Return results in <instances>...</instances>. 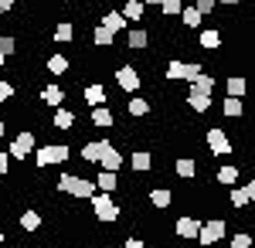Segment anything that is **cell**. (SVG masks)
Here are the masks:
<instances>
[{
	"instance_id": "13",
	"label": "cell",
	"mask_w": 255,
	"mask_h": 248,
	"mask_svg": "<svg viewBox=\"0 0 255 248\" xmlns=\"http://www.w3.org/2000/svg\"><path fill=\"white\" fill-rule=\"evenodd\" d=\"M65 89H61V85H44V89H41V102H44V106H48V109H58V106H65Z\"/></svg>"
},
{
	"instance_id": "42",
	"label": "cell",
	"mask_w": 255,
	"mask_h": 248,
	"mask_svg": "<svg viewBox=\"0 0 255 248\" xmlns=\"http://www.w3.org/2000/svg\"><path fill=\"white\" fill-rule=\"evenodd\" d=\"M123 248H146V242H143V238H126Z\"/></svg>"
},
{
	"instance_id": "34",
	"label": "cell",
	"mask_w": 255,
	"mask_h": 248,
	"mask_svg": "<svg viewBox=\"0 0 255 248\" xmlns=\"http://www.w3.org/2000/svg\"><path fill=\"white\" fill-rule=\"evenodd\" d=\"M41 225H44V221H41L38 211H24V214H20V228L24 231H38Z\"/></svg>"
},
{
	"instance_id": "24",
	"label": "cell",
	"mask_w": 255,
	"mask_h": 248,
	"mask_svg": "<svg viewBox=\"0 0 255 248\" xmlns=\"http://www.w3.org/2000/svg\"><path fill=\"white\" fill-rule=\"evenodd\" d=\"M44 68H48V75H55V78L68 75V58L65 55H51L48 61H44Z\"/></svg>"
},
{
	"instance_id": "45",
	"label": "cell",
	"mask_w": 255,
	"mask_h": 248,
	"mask_svg": "<svg viewBox=\"0 0 255 248\" xmlns=\"http://www.w3.org/2000/svg\"><path fill=\"white\" fill-rule=\"evenodd\" d=\"M143 3H146V7H160L163 0H143Z\"/></svg>"
},
{
	"instance_id": "12",
	"label": "cell",
	"mask_w": 255,
	"mask_h": 248,
	"mask_svg": "<svg viewBox=\"0 0 255 248\" xmlns=\"http://www.w3.org/2000/svg\"><path fill=\"white\" fill-rule=\"evenodd\" d=\"M51 126L61 129V133H72V129H75V113H72V109H65V106H58L55 116H51Z\"/></svg>"
},
{
	"instance_id": "33",
	"label": "cell",
	"mask_w": 255,
	"mask_h": 248,
	"mask_svg": "<svg viewBox=\"0 0 255 248\" xmlns=\"http://www.w3.org/2000/svg\"><path fill=\"white\" fill-rule=\"evenodd\" d=\"M126 109H129V116H136V119H139V116L150 113V102H146L143 96H133L129 102H126Z\"/></svg>"
},
{
	"instance_id": "50",
	"label": "cell",
	"mask_w": 255,
	"mask_h": 248,
	"mask_svg": "<svg viewBox=\"0 0 255 248\" xmlns=\"http://www.w3.org/2000/svg\"><path fill=\"white\" fill-rule=\"evenodd\" d=\"M58 3H65V0H58Z\"/></svg>"
},
{
	"instance_id": "40",
	"label": "cell",
	"mask_w": 255,
	"mask_h": 248,
	"mask_svg": "<svg viewBox=\"0 0 255 248\" xmlns=\"http://www.w3.org/2000/svg\"><path fill=\"white\" fill-rule=\"evenodd\" d=\"M7 170H10V153H7V150H0V180L7 177Z\"/></svg>"
},
{
	"instance_id": "7",
	"label": "cell",
	"mask_w": 255,
	"mask_h": 248,
	"mask_svg": "<svg viewBox=\"0 0 255 248\" xmlns=\"http://www.w3.org/2000/svg\"><path fill=\"white\" fill-rule=\"evenodd\" d=\"M92 211H96V218L99 221H119V204L113 201V194H96L92 197Z\"/></svg>"
},
{
	"instance_id": "35",
	"label": "cell",
	"mask_w": 255,
	"mask_h": 248,
	"mask_svg": "<svg viewBox=\"0 0 255 248\" xmlns=\"http://www.w3.org/2000/svg\"><path fill=\"white\" fill-rule=\"evenodd\" d=\"M228 201H232V208H249V191L245 187H232V194H228Z\"/></svg>"
},
{
	"instance_id": "2",
	"label": "cell",
	"mask_w": 255,
	"mask_h": 248,
	"mask_svg": "<svg viewBox=\"0 0 255 248\" xmlns=\"http://www.w3.org/2000/svg\"><path fill=\"white\" fill-rule=\"evenodd\" d=\"M201 72H204V65H197V61H180V58H170L167 68H163L167 82H194Z\"/></svg>"
},
{
	"instance_id": "32",
	"label": "cell",
	"mask_w": 255,
	"mask_h": 248,
	"mask_svg": "<svg viewBox=\"0 0 255 248\" xmlns=\"http://www.w3.org/2000/svg\"><path fill=\"white\" fill-rule=\"evenodd\" d=\"M187 106H191L194 113H208V109H211V96H204V92H191V96H187Z\"/></svg>"
},
{
	"instance_id": "10",
	"label": "cell",
	"mask_w": 255,
	"mask_h": 248,
	"mask_svg": "<svg viewBox=\"0 0 255 248\" xmlns=\"http://www.w3.org/2000/svg\"><path fill=\"white\" fill-rule=\"evenodd\" d=\"M106 146H109V139H92V143H82V160L85 163H99L102 160V153H106Z\"/></svg>"
},
{
	"instance_id": "29",
	"label": "cell",
	"mask_w": 255,
	"mask_h": 248,
	"mask_svg": "<svg viewBox=\"0 0 255 248\" xmlns=\"http://www.w3.org/2000/svg\"><path fill=\"white\" fill-rule=\"evenodd\" d=\"M113 41H116V34H113L109 27H102V24L92 31V44H96V48H113Z\"/></svg>"
},
{
	"instance_id": "17",
	"label": "cell",
	"mask_w": 255,
	"mask_h": 248,
	"mask_svg": "<svg viewBox=\"0 0 255 248\" xmlns=\"http://www.w3.org/2000/svg\"><path fill=\"white\" fill-rule=\"evenodd\" d=\"M82 99H85V106H92V109H96V106L106 102V89H102L99 82H92V85H85V89H82Z\"/></svg>"
},
{
	"instance_id": "6",
	"label": "cell",
	"mask_w": 255,
	"mask_h": 248,
	"mask_svg": "<svg viewBox=\"0 0 255 248\" xmlns=\"http://www.w3.org/2000/svg\"><path fill=\"white\" fill-rule=\"evenodd\" d=\"M204 143H208V150L215 153V156H228V153H235L232 139H228V133H225L221 126H208V133H204Z\"/></svg>"
},
{
	"instance_id": "9",
	"label": "cell",
	"mask_w": 255,
	"mask_h": 248,
	"mask_svg": "<svg viewBox=\"0 0 255 248\" xmlns=\"http://www.w3.org/2000/svg\"><path fill=\"white\" fill-rule=\"evenodd\" d=\"M139 82H143V75H139L133 65H119L116 68V85L123 92H139Z\"/></svg>"
},
{
	"instance_id": "30",
	"label": "cell",
	"mask_w": 255,
	"mask_h": 248,
	"mask_svg": "<svg viewBox=\"0 0 255 248\" xmlns=\"http://www.w3.org/2000/svg\"><path fill=\"white\" fill-rule=\"evenodd\" d=\"M221 113L228 116V119H238V116L245 113V102H242V99H235V96H228L225 102H221Z\"/></svg>"
},
{
	"instance_id": "31",
	"label": "cell",
	"mask_w": 255,
	"mask_h": 248,
	"mask_svg": "<svg viewBox=\"0 0 255 248\" xmlns=\"http://www.w3.org/2000/svg\"><path fill=\"white\" fill-rule=\"evenodd\" d=\"M51 38H55V41H61V44H68V41L75 38V24H72V20H61L58 27L51 31Z\"/></svg>"
},
{
	"instance_id": "22",
	"label": "cell",
	"mask_w": 255,
	"mask_h": 248,
	"mask_svg": "<svg viewBox=\"0 0 255 248\" xmlns=\"http://www.w3.org/2000/svg\"><path fill=\"white\" fill-rule=\"evenodd\" d=\"M238 173H242V170H238L235 163H225V167L215 173V180L221 184V187H235V184H238Z\"/></svg>"
},
{
	"instance_id": "19",
	"label": "cell",
	"mask_w": 255,
	"mask_h": 248,
	"mask_svg": "<svg viewBox=\"0 0 255 248\" xmlns=\"http://www.w3.org/2000/svg\"><path fill=\"white\" fill-rule=\"evenodd\" d=\"M150 204L157 211H167L170 204H174V191H167V187H153L150 191Z\"/></svg>"
},
{
	"instance_id": "27",
	"label": "cell",
	"mask_w": 255,
	"mask_h": 248,
	"mask_svg": "<svg viewBox=\"0 0 255 248\" xmlns=\"http://www.w3.org/2000/svg\"><path fill=\"white\" fill-rule=\"evenodd\" d=\"M191 92H204V96H211V92H215V75L201 72V75L191 82Z\"/></svg>"
},
{
	"instance_id": "47",
	"label": "cell",
	"mask_w": 255,
	"mask_h": 248,
	"mask_svg": "<svg viewBox=\"0 0 255 248\" xmlns=\"http://www.w3.org/2000/svg\"><path fill=\"white\" fill-rule=\"evenodd\" d=\"M221 3H228V7H235V3H238V0H221Z\"/></svg>"
},
{
	"instance_id": "4",
	"label": "cell",
	"mask_w": 255,
	"mask_h": 248,
	"mask_svg": "<svg viewBox=\"0 0 255 248\" xmlns=\"http://www.w3.org/2000/svg\"><path fill=\"white\" fill-rule=\"evenodd\" d=\"M34 150H38V136L31 133V129H20V133L10 139V146H7L10 160H27V156H34Z\"/></svg>"
},
{
	"instance_id": "43",
	"label": "cell",
	"mask_w": 255,
	"mask_h": 248,
	"mask_svg": "<svg viewBox=\"0 0 255 248\" xmlns=\"http://www.w3.org/2000/svg\"><path fill=\"white\" fill-rule=\"evenodd\" d=\"M14 3H17V0H0V17H3V14H10V10H14Z\"/></svg>"
},
{
	"instance_id": "21",
	"label": "cell",
	"mask_w": 255,
	"mask_h": 248,
	"mask_svg": "<svg viewBox=\"0 0 255 248\" xmlns=\"http://www.w3.org/2000/svg\"><path fill=\"white\" fill-rule=\"evenodd\" d=\"M197 44H201L204 51H218V48H221V31H218V27H208V31H201Z\"/></svg>"
},
{
	"instance_id": "11",
	"label": "cell",
	"mask_w": 255,
	"mask_h": 248,
	"mask_svg": "<svg viewBox=\"0 0 255 248\" xmlns=\"http://www.w3.org/2000/svg\"><path fill=\"white\" fill-rule=\"evenodd\" d=\"M123 163H126V160H123V153H119L116 146L109 143V146H106V153H102V160H99V167H102V170L119 173V170H123Z\"/></svg>"
},
{
	"instance_id": "46",
	"label": "cell",
	"mask_w": 255,
	"mask_h": 248,
	"mask_svg": "<svg viewBox=\"0 0 255 248\" xmlns=\"http://www.w3.org/2000/svg\"><path fill=\"white\" fill-rule=\"evenodd\" d=\"M7 133V123H3V116H0V136Z\"/></svg>"
},
{
	"instance_id": "26",
	"label": "cell",
	"mask_w": 255,
	"mask_h": 248,
	"mask_svg": "<svg viewBox=\"0 0 255 248\" xmlns=\"http://www.w3.org/2000/svg\"><path fill=\"white\" fill-rule=\"evenodd\" d=\"M126 44H129V48H133V51H143V48H146V44H150V34H146V31H143V27H133V31H129V34H126Z\"/></svg>"
},
{
	"instance_id": "49",
	"label": "cell",
	"mask_w": 255,
	"mask_h": 248,
	"mask_svg": "<svg viewBox=\"0 0 255 248\" xmlns=\"http://www.w3.org/2000/svg\"><path fill=\"white\" fill-rule=\"evenodd\" d=\"M3 58H7V55H3V51H0V68H3Z\"/></svg>"
},
{
	"instance_id": "25",
	"label": "cell",
	"mask_w": 255,
	"mask_h": 248,
	"mask_svg": "<svg viewBox=\"0 0 255 248\" xmlns=\"http://www.w3.org/2000/svg\"><path fill=\"white\" fill-rule=\"evenodd\" d=\"M201 20H204V14L197 10L194 3H187V7L180 10V24H184V27H201Z\"/></svg>"
},
{
	"instance_id": "14",
	"label": "cell",
	"mask_w": 255,
	"mask_h": 248,
	"mask_svg": "<svg viewBox=\"0 0 255 248\" xmlns=\"http://www.w3.org/2000/svg\"><path fill=\"white\" fill-rule=\"evenodd\" d=\"M89 123H92L96 129H109V126H116V116H113V109H106V106H96V109L89 113Z\"/></svg>"
},
{
	"instance_id": "41",
	"label": "cell",
	"mask_w": 255,
	"mask_h": 248,
	"mask_svg": "<svg viewBox=\"0 0 255 248\" xmlns=\"http://www.w3.org/2000/svg\"><path fill=\"white\" fill-rule=\"evenodd\" d=\"M194 7L201 14H211V10H215V0H194Z\"/></svg>"
},
{
	"instance_id": "48",
	"label": "cell",
	"mask_w": 255,
	"mask_h": 248,
	"mask_svg": "<svg viewBox=\"0 0 255 248\" xmlns=\"http://www.w3.org/2000/svg\"><path fill=\"white\" fill-rule=\"evenodd\" d=\"M3 242H7V235H3V231H0V245H3Z\"/></svg>"
},
{
	"instance_id": "23",
	"label": "cell",
	"mask_w": 255,
	"mask_h": 248,
	"mask_svg": "<svg viewBox=\"0 0 255 248\" xmlns=\"http://www.w3.org/2000/svg\"><path fill=\"white\" fill-rule=\"evenodd\" d=\"M174 173L180 177V180H191V177H197V160H191V156H180L174 163Z\"/></svg>"
},
{
	"instance_id": "28",
	"label": "cell",
	"mask_w": 255,
	"mask_h": 248,
	"mask_svg": "<svg viewBox=\"0 0 255 248\" xmlns=\"http://www.w3.org/2000/svg\"><path fill=\"white\" fill-rule=\"evenodd\" d=\"M225 89H228V96L242 99L245 92H249V78H242V75H232L228 82H225Z\"/></svg>"
},
{
	"instance_id": "39",
	"label": "cell",
	"mask_w": 255,
	"mask_h": 248,
	"mask_svg": "<svg viewBox=\"0 0 255 248\" xmlns=\"http://www.w3.org/2000/svg\"><path fill=\"white\" fill-rule=\"evenodd\" d=\"M0 51L10 58L14 51H17V38H14V34H3V38H0Z\"/></svg>"
},
{
	"instance_id": "37",
	"label": "cell",
	"mask_w": 255,
	"mask_h": 248,
	"mask_svg": "<svg viewBox=\"0 0 255 248\" xmlns=\"http://www.w3.org/2000/svg\"><path fill=\"white\" fill-rule=\"evenodd\" d=\"M255 238L249 235V231H238V235H232V248H252Z\"/></svg>"
},
{
	"instance_id": "36",
	"label": "cell",
	"mask_w": 255,
	"mask_h": 248,
	"mask_svg": "<svg viewBox=\"0 0 255 248\" xmlns=\"http://www.w3.org/2000/svg\"><path fill=\"white\" fill-rule=\"evenodd\" d=\"M160 10H163V17H180L184 0H163V3H160Z\"/></svg>"
},
{
	"instance_id": "1",
	"label": "cell",
	"mask_w": 255,
	"mask_h": 248,
	"mask_svg": "<svg viewBox=\"0 0 255 248\" xmlns=\"http://www.w3.org/2000/svg\"><path fill=\"white\" fill-rule=\"evenodd\" d=\"M58 194L89 201V197H96V180H85V177H75V173H61L58 177Z\"/></svg>"
},
{
	"instance_id": "16",
	"label": "cell",
	"mask_w": 255,
	"mask_h": 248,
	"mask_svg": "<svg viewBox=\"0 0 255 248\" xmlns=\"http://www.w3.org/2000/svg\"><path fill=\"white\" fill-rule=\"evenodd\" d=\"M123 17L129 20V24H139V20L146 17V3L143 0H126L123 3Z\"/></svg>"
},
{
	"instance_id": "38",
	"label": "cell",
	"mask_w": 255,
	"mask_h": 248,
	"mask_svg": "<svg viewBox=\"0 0 255 248\" xmlns=\"http://www.w3.org/2000/svg\"><path fill=\"white\" fill-rule=\"evenodd\" d=\"M14 96H17V89H14V82H7V78H0V102H10Z\"/></svg>"
},
{
	"instance_id": "51",
	"label": "cell",
	"mask_w": 255,
	"mask_h": 248,
	"mask_svg": "<svg viewBox=\"0 0 255 248\" xmlns=\"http://www.w3.org/2000/svg\"><path fill=\"white\" fill-rule=\"evenodd\" d=\"M252 238H255V235H252Z\"/></svg>"
},
{
	"instance_id": "20",
	"label": "cell",
	"mask_w": 255,
	"mask_h": 248,
	"mask_svg": "<svg viewBox=\"0 0 255 248\" xmlns=\"http://www.w3.org/2000/svg\"><path fill=\"white\" fill-rule=\"evenodd\" d=\"M102 27H109L113 34H119V31H126V27H129V20L123 17V10H109V14L102 17Z\"/></svg>"
},
{
	"instance_id": "8",
	"label": "cell",
	"mask_w": 255,
	"mask_h": 248,
	"mask_svg": "<svg viewBox=\"0 0 255 248\" xmlns=\"http://www.w3.org/2000/svg\"><path fill=\"white\" fill-rule=\"evenodd\" d=\"M201 218H194V214H180L174 221V235L177 238H184V242H197V235H201Z\"/></svg>"
},
{
	"instance_id": "5",
	"label": "cell",
	"mask_w": 255,
	"mask_h": 248,
	"mask_svg": "<svg viewBox=\"0 0 255 248\" xmlns=\"http://www.w3.org/2000/svg\"><path fill=\"white\" fill-rule=\"evenodd\" d=\"M225 235H228V225H225L221 218H211V221H204V225H201L197 245H201V248H211V245H218Z\"/></svg>"
},
{
	"instance_id": "15",
	"label": "cell",
	"mask_w": 255,
	"mask_h": 248,
	"mask_svg": "<svg viewBox=\"0 0 255 248\" xmlns=\"http://www.w3.org/2000/svg\"><path fill=\"white\" fill-rule=\"evenodd\" d=\"M129 167H133L136 173L153 170V153H150V150H133V153H129Z\"/></svg>"
},
{
	"instance_id": "18",
	"label": "cell",
	"mask_w": 255,
	"mask_h": 248,
	"mask_svg": "<svg viewBox=\"0 0 255 248\" xmlns=\"http://www.w3.org/2000/svg\"><path fill=\"white\" fill-rule=\"evenodd\" d=\"M96 187H99L102 194H116V187H119V173H113V170H99Z\"/></svg>"
},
{
	"instance_id": "3",
	"label": "cell",
	"mask_w": 255,
	"mask_h": 248,
	"mask_svg": "<svg viewBox=\"0 0 255 248\" xmlns=\"http://www.w3.org/2000/svg\"><path fill=\"white\" fill-rule=\"evenodd\" d=\"M68 146L65 143H44V146H38L34 150V163H38V170H44V167H55V163H65L68 160Z\"/></svg>"
},
{
	"instance_id": "44",
	"label": "cell",
	"mask_w": 255,
	"mask_h": 248,
	"mask_svg": "<svg viewBox=\"0 0 255 248\" xmlns=\"http://www.w3.org/2000/svg\"><path fill=\"white\" fill-rule=\"evenodd\" d=\"M245 191H249V204L255 208V180H249V184H245Z\"/></svg>"
}]
</instances>
